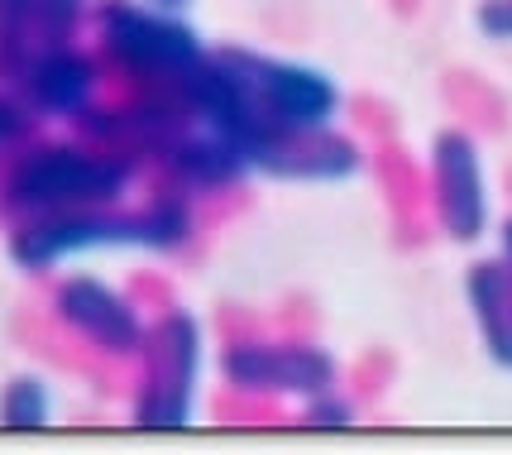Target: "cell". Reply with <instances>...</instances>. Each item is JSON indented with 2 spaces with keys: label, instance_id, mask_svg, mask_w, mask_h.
<instances>
[{
  "label": "cell",
  "instance_id": "obj_5",
  "mask_svg": "<svg viewBox=\"0 0 512 455\" xmlns=\"http://www.w3.org/2000/svg\"><path fill=\"white\" fill-rule=\"evenodd\" d=\"M206 331L187 307H163L149 321V341L139 350V388H134V422L139 427H187L197 412Z\"/></svg>",
  "mask_w": 512,
  "mask_h": 455
},
{
  "label": "cell",
  "instance_id": "obj_3",
  "mask_svg": "<svg viewBox=\"0 0 512 455\" xmlns=\"http://www.w3.org/2000/svg\"><path fill=\"white\" fill-rule=\"evenodd\" d=\"M101 58L139 82V91H178L211 58L201 34L182 15H168L149 0H96L91 10Z\"/></svg>",
  "mask_w": 512,
  "mask_h": 455
},
{
  "label": "cell",
  "instance_id": "obj_14",
  "mask_svg": "<svg viewBox=\"0 0 512 455\" xmlns=\"http://www.w3.org/2000/svg\"><path fill=\"white\" fill-rule=\"evenodd\" d=\"M53 422V388L39 374H15L0 388V427L10 432H39Z\"/></svg>",
  "mask_w": 512,
  "mask_h": 455
},
{
  "label": "cell",
  "instance_id": "obj_19",
  "mask_svg": "<svg viewBox=\"0 0 512 455\" xmlns=\"http://www.w3.org/2000/svg\"><path fill=\"white\" fill-rule=\"evenodd\" d=\"M498 259L508 264V273H512V216L498 226Z\"/></svg>",
  "mask_w": 512,
  "mask_h": 455
},
{
  "label": "cell",
  "instance_id": "obj_10",
  "mask_svg": "<svg viewBox=\"0 0 512 455\" xmlns=\"http://www.w3.org/2000/svg\"><path fill=\"white\" fill-rule=\"evenodd\" d=\"M359 168L364 149L340 130H278L249 159V173L278 182H350Z\"/></svg>",
  "mask_w": 512,
  "mask_h": 455
},
{
  "label": "cell",
  "instance_id": "obj_9",
  "mask_svg": "<svg viewBox=\"0 0 512 455\" xmlns=\"http://www.w3.org/2000/svg\"><path fill=\"white\" fill-rule=\"evenodd\" d=\"M0 87L15 91L39 120H72L77 125L96 106L101 68L77 44H53V48H39L34 58H24Z\"/></svg>",
  "mask_w": 512,
  "mask_h": 455
},
{
  "label": "cell",
  "instance_id": "obj_2",
  "mask_svg": "<svg viewBox=\"0 0 512 455\" xmlns=\"http://www.w3.org/2000/svg\"><path fill=\"white\" fill-rule=\"evenodd\" d=\"M144 159L91 139H34L0 178V211L10 221L125 206Z\"/></svg>",
  "mask_w": 512,
  "mask_h": 455
},
{
  "label": "cell",
  "instance_id": "obj_1",
  "mask_svg": "<svg viewBox=\"0 0 512 455\" xmlns=\"http://www.w3.org/2000/svg\"><path fill=\"white\" fill-rule=\"evenodd\" d=\"M197 235V211L178 192H154L139 206H96V211H63V216H34L15 221L5 235L10 264L24 273H48L96 250H144L178 254Z\"/></svg>",
  "mask_w": 512,
  "mask_h": 455
},
{
  "label": "cell",
  "instance_id": "obj_7",
  "mask_svg": "<svg viewBox=\"0 0 512 455\" xmlns=\"http://www.w3.org/2000/svg\"><path fill=\"white\" fill-rule=\"evenodd\" d=\"M426 192H431V216L446 240L455 245H479L489 235L493 202H489V173L479 139L469 130H441L431 139L426 159Z\"/></svg>",
  "mask_w": 512,
  "mask_h": 455
},
{
  "label": "cell",
  "instance_id": "obj_12",
  "mask_svg": "<svg viewBox=\"0 0 512 455\" xmlns=\"http://www.w3.org/2000/svg\"><path fill=\"white\" fill-rule=\"evenodd\" d=\"M465 302L479 345L498 369L512 374V273L503 259H479L465 269Z\"/></svg>",
  "mask_w": 512,
  "mask_h": 455
},
{
  "label": "cell",
  "instance_id": "obj_20",
  "mask_svg": "<svg viewBox=\"0 0 512 455\" xmlns=\"http://www.w3.org/2000/svg\"><path fill=\"white\" fill-rule=\"evenodd\" d=\"M149 5H158V10H168V15H182L192 0H149Z\"/></svg>",
  "mask_w": 512,
  "mask_h": 455
},
{
  "label": "cell",
  "instance_id": "obj_8",
  "mask_svg": "<svg viewBox=\"0 0 512 455\" xmlns=\"http://www.w3.org/2000/svg\"><path fill=\"white\" fill-rule=\"evenodd\" d=\"M53 317L77 341H87L111 360H139V350L149 341V321L134 307V297H125L96 273H67L53 288Z\"/></svg>",
  "mask_w": 512,
  "mask_h": 455
},
{
  "label": "cell",
  "instance_id": "obj_13",
  "mask_svg": "<svg viewBox=\"0 0 512 455\" xmlns=\"http://www.w3.org/2000/svg\"><path fill=\"white\" fill-rule=\"evenodd\" d=\"M39 48H48L39 34V0H0V82Z\"/></svg>",
  "mask_w": 512,
  "mask_h": 455
},
{
  "label": "cell",
  "instance_id": "obj_18",
  "mask_svg": "<svg viewBox=\"0 0 512 455\" xmlns=\"http://www.w3.org/2000/svg\"><path fill=\"white\" fill-rule=\"evenodd\" d=\"M474 29L493 44H512V0H479L474 5Z\"/></svg>",
  "mask_w": 512,
  "mask_h": 455
},
{
  "label": "cell",
  "instance_id": "obj_15",
  "mask_svg": "<svg viewBox=\"0 0 512 455\" xmlns=\"http://www.w3.org/2000/svg\"><path fill=\"white\" fill-rule=\"evenodd\" d=\"M34 130H39V115L29 111L15 91L0 87V163L5 168L34 144Z\"/></svg>",
  "mask_w": 512,
  "mask_h": 455
},
{
  "label": "cell",
  "instance_id": "obj_6",
  "mask_svg": "<svg viewBox=\"0 0 512 455\" xmlns=\"http://www.w3.org/2000/svg\"><path fill=\"white\" fill-rule=\"evenodd\" d=\"M216 369L230 393L259 403H278V398L312 403L340 388V360L307 336H235L221 345Z\"/></svg>",
  "mask_w": 512,
  "mask_h": 455
},
{
  "label": "cell",
  "instance_id": "obj_11",
  "mask_svg": "<svg viewBox=\"0 0 512 455\" xmlns=\"http://www.w3.org/2000/svg\"><path fill=\"white\" fill-rule=\"evenodd\" d=\"M154 163L163 168L168 187L178 197H187V202L197 192H230V187H240L249 178V163L240 159V149L225 144L221 135H211V130H201V125H192L178 139H168L154 154Z\"/></svg>",
  "mask_w": 512,
  "mask_h": 455
},
{
  "label": "cell",
  "instance_id": "obj_4",
  "mask_svg": "<svg viewBox=\"0 0 512 455\" xmlns=\"http://www.w3.org/2000/svg\"><path fill=\"white\" fill-rule=\"evenodd\" d=\"M221 68L230 72V82L240 87L249 115L259 125L254 149L278 130H335V115H340V87H335L331 72L312 68V63H297V58H278L264 48H235L225 44L216 48ZM249 149V159H254Z\"/></svg>",
  "mask_w": 512,
  "mask_h": 455
},
{
  "label": "cell",
  "instance_id": "obj_17",
  "mask_svg": "<svg viewBox=\"0 0 512 455\" xmlns=\"http://www.w3.org/2000/svg\"><path fill=\"white\" fill-rule=\"evenodd\" d=\"M297 422H302V427H350V422H355V398L331 388V393H321L312 403H302Z\"/></svg>",
  "mask_w": 512,
  "mask_h": 455
},
{
  "label": "cell",
  "instance_id": "obj_16",
  "mask_svg": "<svg viewBox=\"0 0 512 455\" xmlns=\"http://www.w3.org/2000/svg\"><path fill=\"white\" fill-rule=\"evenodd\" d=\"M91 15V0H39V34L44 44H72V34Z\"/></svg>",
  "mask_w": 512,
  "mask_h": 455
}]
</instances>
